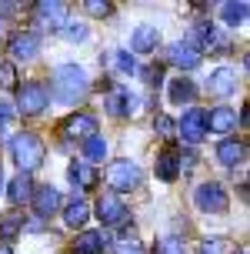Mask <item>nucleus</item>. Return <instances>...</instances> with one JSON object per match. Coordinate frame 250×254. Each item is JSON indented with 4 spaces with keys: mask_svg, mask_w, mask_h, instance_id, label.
<instances>
[{
    "mask_svg": "<svg viewBox=\"0 0 250 254\" xmlns=\"http://www.w3.org/2000/svg\"><path fill=\"white\" fill-rule=\"evenodd\" d=\"M113 67H117L120 74H134V70H137V64H134L130 51H117V54H113Z\"/></svg>",
    "mask_w": 250,
    "mask_h": 254,
    "instance_id": "c85d7f7f",
    "label": "nucleus"
},
{
    "mask_svg": "<svg viewBox=\"0 0 250 254\" xmlns=\"http://www.w3.org/2000/svg\"><path fill=\"white\" fill-rule=\"evenodd\" d=\"M110 10H113V7L107 3V0H87V13H90V17H107Z\"/></svg>",
    "mask_w": 250,
    "mask_h": 254,
    "instance_id": "c756f323",
    "label": "nucleus"
},
{
    "mask_svg": "<svg viewBox=\"0 0 250 254\" xmlns=\"http://www.w3.org/2000/svg\"><path fill=\"white\" fill-rule=\"evenodd\" d=\"M220 13H224V20L230 27H240L244 24V20H247V3H244V0H237V3H224V7H220Z\"/></svg>",
    "mask_w": 250,
    "mask_h": 254,
    "instance_id": "a878e982",
    "label": "nucleus"
},
{
    "mask_svg": "<svg viewBox=\"0 0 250 254\" xmlns=\"http://www.w3.org/2000/svg\"><path fill=\"white\" fill-rule=\"evenodd\" d=\"M200 254H220V241H207L200 248Z\"/></svg>",
    "mask_w": 250,
    "mask_h": 254,
    "instance_id": "f704fd0d",
    "label": "nucleus"
},
{
    "mask_svg": "<svg viewBox=\"0 0 250 254\" xmlns=\"http://www.w3.org/2000/svg\"><path fill=\"white\" fill-rule=\"evenodd\" d=\"M130 107H134V97H130V90L113 87L110 94H107V111H110V114H130Z\"/></svg>",
    "mask_w": 250,
    "mask_h": 254,
    "instance_id": "5701e85b",
    "label": "nucleus"
},
{
    "mask_svg": "<svg viewBox=\"0 0 250 254\" xmlns=\"http://www.w3.org/2000/svg\"><path fill=\"white\" fill-rule=\"evenodd\" d=\"M107 184H110V190H117V194L137 188L140 184V167L134 164V161H113V164L107 167Z\"/></svg>",
    "mask_w": 250,
    "mask_h": 254,
    "instance_id": "7ed1b4c3",
    "label": "nucleus"
},
{
    "mask_svg": "<svg viewBox=\"0 0 250 254\" xmlns=\"http://www.w3.org/2000/svg\"><path fill=\"white\" fill-rule=\"evenodd\" d=\"M7 111H10V107H0V127L7 124Z\"/></svg>",
    "mask_w": 250,
    "mask_h": 254,
    "instance_id": "c9c22d12",
    "label": "nucleus"
},
{
    "mask_svg": "<svg viewBox=\"0 0 250 254\" xmlns=\"http://www.w3.org/2000/svg\"><path fill=\"white\" fill-rule=\"evenodd\" d=\"M244 144H240V140H234V137H227V140H220V144H217V161H220V164L224 167H234V164H240V161H244Z\"/></svg>",
    "mask_w": 250,
    "mask_h": 254,
    "instance_id": "aec40b11",
    "label": "nucleus"
},
{
    "mask_svg": "<svg viewBox=\"0 0 250 254\" xmlns=\"http://www.w3.org/2000/svg\"><path fill=\"white\" fill-rule=\"evenodd\" d=\"M107 248V234L103 231H84L74 241V254H100Z\"/></svg>",
    "mask_w": 250,
    "mask_h": 254,
    "instance_id": "dca6fc26",
    "label": "nucleus"
},
{
    "mask_svg": "<svg viewBox=\"0 0 250 254\" xmlns=\"http://www.w3.org/2000/svg\"><path fill=\"white\" fill-rule=\"evenodd\" d=\"M97 214H100V221H103L107 228H120V224H127L130 211L124 207V201H120L117 194H100V201H97Z\"/></svg>",
    "mask_w": 250,
    "mask_h": 254,
    "instance_id": "423d86ee",
    "label": "nucleus"
},
{
    "mask_svg": "<svg viewBox=\"0 0 250 254\" xmlns=\"http://www.w3.org/2000/svg\"><path fill=\"white\" fill-rule=\"evenodd\" d=\"M153 254H187V248H184V241H180V238H160Z\"/></svg>",
    "mask_w": 250,
    "mask_h": 254,
    "instance_id": "cd10ccee",
    "label": "nucleus"
},
{
    "mask_svg": "<svg viewBox=\"0 0 250 254\" xmlns=\"http://www.w3.org/2000/svg\"><path fill=\"white\" fill-rule=\"evenodd\" d=\"M87 84H90L87 70L77 67V64H60L53 70V94H57L60 104H74L77 97H84L87 94Z\"/></svg>",
    "mask_w": 250,
    "mask_h": 254,
    "instance_id": "f257e3e1",
    "label": "nucleus"
},
{
    "mask_svg": "<svg viewBox=\"0 0 250 254\" xmlns=\"http://www.w3.org/2000/svg\"><path fill=\"white\" fill-rule=\"evenodd\" d=\"M234 87H237V70L234 67H217L210 74V80H207V90L213 97H230Z\"/></svg>",
    "mask_w": 250,
    "mask_h": 254,
    "instance_id": "9b49d317",
    "label": "nucleus"
},
{
    "mask_svg": "<svg viewBox=\"0 0 250 254\" xmlns=\"http://www.w3.org/2000/svg\"><path fill=\"white\" fill-rule=\"evenodd\" d=\"M194 201H197L200 211H210V214H220L227 211V190L217 184V181H207V184H200L194 190Z\"/></svg>",
    "mask_w": 250,
    "mask_h": 254,
    "instance_id": "39448f33",
    "label": "nucleus"
},
{
    "mask_svg": "<svg viewBox=\"0 0 250 254\" xmlns=\"http://www.w3.org/2000/svg\"><path fill=\"white\" fill-rule=\"evenodd\" d=\"M207 127H210L213 134H230V130L237 127V111H230V107H213L210 114H207Z\"/></svg>",
    "mask_w": 250,
    "mask_h": 254,
    "instance_id": "4468645a",
    "label": "nucleus"
},
{
    "mask_svg": "<svg viewBox=\"0 0 250 254\" xmlns=\"http://www.w3.org/2000/svg\"><path fill=\"white\" fill-rule=\"evenodd\" d=\"M7 51H10L13 61H34L40 54V34L37 30H20V34H13Z\"/></svg>",
    "mask_w": 250,
    "mask_h": 254,
    "instance_id": "6e6552de",
    "label": "nucleus"
},
{
    "mask_svg": "<svg viewBox=\"0 0 250 254\" xmlns=\"http://www.w3.org/2000/svg\"><path fill=\"white\" fill-rule=\"evenodd\" d=\"M13 204H24L34 197V181H30V174H17V178L10 181V194H7Z\"/></svg>",
    "mask_w": 250,
    "mask_h": 254,
    "instance_id": "4be33fe9",
    "label": "nucleus"
},
{
    "mask_svg": "<svg viewBox=\"0 0 250 254\" xmlns=\"http://www.w3.org/2000/svg\"><path fill=\"white\" fill-rule=\"evenodd\" d=\"M167 61L174 64V67H180V70H194L200 64V54L190 47V40L184 44V40H177V44H170L167 47Z\"/></svg>",
    "mask_w": 250,
    "mask_h": 254,
    "instance_id": "f8f14e48",
    "label": "nucleus"
},
{
    "mask_svg": "<svg viewBox=\"0 0 250 254\" xmlns=\"http://www.w3.org/2000/svg\"><path fill=\"white\" fill-rule=\"evenodd\" d=\"M67 20V3H53V0H44L34 7V24L40 30H57Z\"/></svg>",
    "mask_w": 250,
    "mask_h": 254,
    "instance_id": "0eeeda50",
    "label": "nucleus"
},
{
    "mask_svg": "<svg viewBox=\"0 0 250 254\" xmlns=\"http://www.w3.org/2000/svg\"><path fill=\"white\" fill-rule=\"evenodd\" d=\"M87 217H90V204H87V201H80V197H77V201H70L67 207H63V221H67L70 228H80Z\"/></svg>",
    "mask_w": 250,
    "mask_h": 254,
    "instance_id": "393cba45",
    "label": "nucleus"
},
{
    "mask_svg": "<svg viewBox=\"0 0 250 254\" xmlns=\"http://www.w3.org/2000/svg\"><path fill=\"white\" fill-rule=\"evenodd\" d=\"M177 130H180V137L187 140V144H200L203 134H207V111H197V107L187 111V114L180 117Z\"/></svg>",
    "mask_w": 250,
    "mask_h": 254,
    "instance_id": "1a4fd4ad",
    "label": "nucleus"
},
{
    "mask_svg": "<svg viewBox=\"0 0 250 254\" xmlns=\"http://www.w3.org/2000/svg\"><path fill=\"white\" fill-rule=\"evenodd\" d=\"M0 190H3V171H0Z\"/></svg>",
    "mask_w": 250,
    "mask_h": 254,
    "instance_id": "4c0bfd02",
    "label": "nucleus"
},
{
    "mask_svg": "<svg viewBox=\"0 0 250 254\" xmlns=\"http://www.w3.org/2000/svg\"><path fill=\"white\" fill-rule=\"evenodd\" d=\"M67 174H70V181H74L80 190H87V188L97 184V171H94V164H87V161H74Z\"/></svg>",
    "mask_w": 250,
    "mask_h": 254,
    "instance_id": "412c9836",
    "label": "nucleus"
},
{
    "mask_svg": "<svg viewBox=\"0 0 250 254\" xmlns=\"http://www.w3.org/2000/svg\"><path fill=\"white\" fill-rule=\"evenodd\" d=\"M113 254H144V248H140L137 241H120L113 248Z\"/></svg>",
    "mask_w": 250,
    "mask_h": 254,
    "instance_id": "72a5a7b5",
    "label": "nucleus"
},
{
    "mask_svg": "<svg viewBox=\"0 0 250 254\" xmlns=\"http://www.w3.org/2000/svg\"><path fill=\"white\" fill-rule=\"evenodd\" d=\"M153 127H157V134H163V137H174V130H177V124L170 121V117H163V114L153 121Z\"/></svg>",
    "mask_w": 250,
    "mask_h": 254,
    "instance_id": "2f4dec72",
    "label": "nucleus"
},
{
    "mask_svg": "<svg viewBox=\"0 0 250 254\" xmlns=\"http://www.w3.org/2000/svg\"><path fill=\"white\" fill-rule=\"evenodd\" d=\"M157 40H160V34H157V27H137L134 30V37H130V51L134 54H150V51H157Z\"/></svg>",
    "mask_w": 250,
    "mask_h": 254,
    "instance_id": "2eb2a0df",
    "label": "nucleus"
},
{
    "mask_svg": "<svg viewBox=\"0 0 250 254\" xmlns=\"http://www.w3.org/2000/svg\"><path fill=\"white\" fill-rule=\"evenodd\" d=\"M177 174H180V154H177V147H167V151L157 157V178L160 181H177Z\"/></svg>",
    "mask_w": 250,
    "mask_h": 254,
    "instance_id": "a211bd4d",
    "label": "nucleus"
},
{
    "mask_svg": "<svg viewBox=\"0 0 250 254\" xmlns=\"http://www.w3.org/2000/svg\"><path fill=\"white\" fill-rule=\"evenodd\" d=\"M17 84V70H13L10 64H3L0 67V87H13Z\"/></svg>",
    "mask_w": 250,
    "mask_h": 254,
    "instance_id": "473e14b6",
    "label": "nucleus"
},
{
    "mask_svg": "<svg viewBox=\"0 0 250 254\" xmlns=\"http://www.w3.org/2000/svg\"><path fill=\"white\" fill-rule=\"evenodd\" d=\"M60 204H63V197H60V190L53 188V184H44L40 190H34V207H37L40 217H50Z\"/></svg>",
    "mask_w": 250,
    "mask_h": 254,
    "instance_id": "ddd939ff",
    "label": "nucleus"
},
{
    "mask_svg": "<svg viewBox=\"0 0 250 254\" xmlns=\"http://www.w3.org/2000/svg\"><path fill=\"white\" fill-rule=\"evenodd\" d=\"M20 231H24V217L17 214V211H10V214L0 217V241H3V244H10Z\"/></svg>",
    "mask_w": 250,
    "mask_h": 254,
    "instance_id": "b1692460",
    "label": "nucleus"
},
{
    "mask_svg": "<svg viewBox=\"0 0 250 254\" xmlns=\"http://www.w3.org/2000/svg\"><path fill=\"white\" fill-rule=\"evenodd\" d=\"M47 104H50V94L40 80H30V84H24V87L17 90L20 114H40V111H47Z\"/></svg>",
    "mask_w": 250,
    "mask_h": 254,
    "instance_id": "20e7f679",
    "label": "nucleus"
},
{
    "mask_svg": "<svg viewBox=\"0 0 250 254\" xmlns=\"http://www.w3.org/2000/svg\"><path fill=\"white\" fill-rule=\"evenodd\" d=\"M0 254H13V251H10V248H7V244H0Z\"/></svg>",
    "mask_w": 250,
    "mask_h": 254,
    "instance_id": "e433bc0d",
    "label": "nucleus"
},
{
    "mask_svg": "<svg viewBox=\"0 0 250 254\" xmlns=\"http://www.w3.org/2000/svg\"><path fill=\"white\" fill-rule=\"evenodd\" d=\"M194 51H213V47H224L220 44V34H217V27L213 24H197V30H194V44H190Z\"/></svg>",
    "mask_w": 250,
    "mask_h": 254,
    "instance_id": "f3484780",
    "label": "nucleus"
},
{
    "mask_svg": "<svg viewBox=\"0 0 250 254\" xmlns=\"http://www.w3.org/2000/svg\"><path fill=\"white\" fill-rule=\"evenodd\" d=\"M84 154H87L90 161H103V157H107V140H103V137L84 140Z\"/></svg>",
    "mask_w": 250,
    "mask_h": 254,
    "instance_id": "bb28decb",
    "label": "nucleus"
},
{
    "mask_svg": "<svg viewBox=\"0 0 250 254\" xmlns=\"http://www.w3.org/2000/svg\"><path fill=\"white\" fill-rule=\"evenodd\" d=\"M10 154H13V161L20 164V174H27V171H34V167L44 164V144H40V137L30 134V130L10 137Z\"/></svg>",
    "mask_w": 250,
    "mask_h": 254,
    "instance_id": "f03ea898",
    "label": "nucleus"
},
{
    "mask_svg": "<svg viewBox=\"0 0 250 254\" xmlns=\"http://www.w3.org/2000/svg\"><path fill=\"white\" fill-rule=\"evenodd\" d=\"M63 137H80V140H90L97 137V117L94 114H70L67 121H63Z\"/></svg>",
    "mask_w": 250,
    "mask_h": 254,
    "instance_id": "9d476101",
    "label": "nucleus"
},
{
    "mask_svg": "<svg viewBox=\"0 0 250 254\" xmlns=\"http://www.w3.org/2000/svg\"><path fill=\"white\" fill-rule=\"evenodd\" d=\"M167 97H170V104H190L197 97V87H194V80H187V77H177V80L167 84Z\"/></svg>",
    "mask_w": 250,
    "mask_h": 254,
    "instance_id": "6ab92c4d",
    "label": "nucleus"
},
{
    "mask_svg": "<svg viewBox=\"0 0 250 254\" xmlns=\"http://www.w3.org/2000/svg\"><path fill=\"white\" fill-rule=\"evenodd\" d=\"M237 254H247V251H237Z\"/></svg>",
    "mask_w": 250,
    "mask_h": 254,
    "instance_id": "58836bf2",
    "label": "nucleus"
},
{
    "mask_svg": "<svg viewBox=\"0 0 250 254\" xmlns=\"http://www.w3.org/2000/svg\"><path fill=\"white\" fill-rule=\"evenodd\" d=\"M63 40H87V27L84 24H67L63 27Z\"/></svg>",
    "mask_w": 250,
    "mask_h": 254,
    "instance_id": "7c9ffc66",
    "label": "nucleus"
}]
</instances>
